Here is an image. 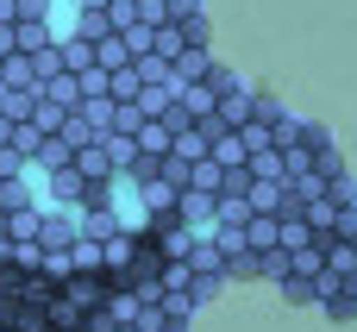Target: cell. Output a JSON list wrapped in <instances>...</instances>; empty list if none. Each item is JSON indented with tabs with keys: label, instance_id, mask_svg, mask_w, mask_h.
Returning a JSON list of instances; mask_svg holds the SVG:
<instances>
[]
</instances>
